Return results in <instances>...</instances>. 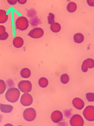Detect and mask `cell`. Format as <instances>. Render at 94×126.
<instances>
[{"label":"cell","mask_w":94,"mask_h":126,"mask_svg":"<svg viewBox=\"0 0 94 126\" xmlns=\"http://www.w3.org/2000/svg\"><path fill=\"white\" fill-rule=\"evenodd\" d=\"M20 95L19 90L16 88H12L8 89L5 94V97L8 101L14 103L18 100Z\"/></svg>","instance_id":"6da1fadb"},{"label":"cell","mask_w":94,"mask_h":126,"mask_svg":"<svg viewBox=\"0 0 94 126\" xmlns=\"http://www.w3.org/2000/svg\"><path fill=\"white\" fill-rule=\"evenodd\" d=\"M15 24L16 28L22 31L27 29L29 26L27 19L24 16L19 17L16 19Z\"/></svg>","instance_id":"7a4b0ae2"},{"label":"cell","mask_w":94,"mask_h":126,"mask_svg":"<svg viewBox=\"0 0 94 126\" xmlns=\"http://www.w3.org/2000/svg\"><path fill=\"white\" fill-rule=\"evenodd\" d=\"M24 119L28 121H31L34 120L36 116V112L35 109L32 108L26 109L23 113Z\"/></svg>","instance_id":"3957f363"},{"label":"cell","mask_w":94,"mask_h":126,"mask_svg":"<svg viewBox=\"0 0 94 126\" xmlns=\"http://www.w3.org/2000/svg\"><path fill=\"white\" fill-rule=\"evenodd\" d=\"M18 87L20 91L24 93H28L31 90L32 84L28 80H22L18 83Z\"/></svg>","instance_id":"277c9868"},{"label":"cell","mask_w":94,"mask_h":126,"mask_svg":"<svg viewBox=\"0 0 94 126\" xmlns=\"http://www.w3.org/2000/svg\"><path fill=\"white\" fill-rule=\"evenodd\" d=\"M83 115L87 120L92 121L94 120V107L92 105L87 106L84 110Z\"/></svg>","instance_id":"5b68a950"},{"label":"cell","mask_w":94,"mask_h":126,"mask_svg":"<svg viewBox=\"0 0 94 126\" xmlns=\"http://www.w3.org/2000/svg\"><path fill=\"white\" fill-rule=\"evenodd\" d=\"M70 123L71 126H82L84 124V121L81 115L76 114L71 117Z\"/></svg>","instance_id":"8992f818"},{"label":"cell","mask_w":94,"mask_h":126,"mask_svg":"<svg viewBox=\"0 0 94 126\" xmlns=\"http://www.w3.org/2000/svg\"><path fill=\"white\" fill-rule=\"evenodd\" d=\"M43 30L40 27L34 28L31 30L27 35L33 38L37 39L42 37L44 34Z\"/></svg>","instance_id":"52a82bcc"},{"label":"cell","mask_w":94,"mask_h":126,"mask_svg":"<svg viewBox=\"0 0 94 126\" xmlns=\"http://www.w3.org/2000/svg\"><path fill=\"white\" fill-rule=\"evenodd\" d=\"M20 102L23 106H27L32 104L33 102V98L30 94L28 93H25L22 95Z\"/></svg>","instance_id":"ba28073f"},{"label":"cell","mask_w":94,"mask_h":126,"mask_svg":"<svg viewBox=\"0 0 94 126\" xmlns=\"http://www.w3.org/2000/svg\"><path fill=\"white\" fill-rule=\"evenodd\" d=\"M94 67V60L89 58L86 59L83 62L81 66V69L83 72H86L87 71L88 68H91Z\"/></svg>","instance_id":"9c48e42d"},{"label":"cell","mask_w":94,"mask_h":126,"mask_svg":"<svg viewBox=\"0 0 94 126\" xmlns=\"http://www.w3.org/2000/svg\"><path fill=\"white\" fill-rule=\"evenodd\" d=\"M51 117L52 121L57 123L59 122L62 119L63 115L62 113L60 111L55 110L52 113Z\"/></svg>","instance_id":"30bf717a"},{"label":"cell","mask_w":94,"mask_h":126,"mask_svg":"<svg viewBox=\"0 0 94 126\" xmlns=\"http://www.w3.org/2000/svg\"><path fill=\"white\" fill-rule=\"evenodd\" d=\"M72 103L73 106L78 110H81L84 106V102L83 100L78 97H75L74 98Z\"/></svg>","instance_id":"8fae6325"},{"label":"cell","mask_w":94,"mask_h":126,"mask_svg":"<svg viewBox=\"0 0 94 126\" xmlns=\"http://www.w3.org/2000/svg\"><path fill=\"white\" fill-rule=\"evenodd\" d=\"M24 41L23 39L20 37H16L13 39V44L14 46L17 48H20L23 45Z\"/></svg>","instance_id":"7c38bea8"},{"label":"cell","mask_w":94,"mask_h":126,"mask_svg":"<svg viewBox=\"0 0 94 126\" xmlns=\"http://www.w3.org/2000/svg\"><path fill=\"white\" fill-rule=\"evenodd\" d=\"M13 108V107L10 105L4 104L1 103L0 104V109L3 112L10 113L12 110Z\"/></svg>","instance_id":"4fadbf2b"},{"label":"cell","mask_w":94,"mask_h":126,"mask_svg":"<svg viewBox=\"0 0 94 126\" xmlns=\"http://www.w3.org/2000/svg\"><path fill=\"white\" fill-rule=\"evenodd\" d=\"M8 18V15L5 11L0 9V24H3L6 22Z\"/></svg>","instance_id":"5bb4252c"},{"label":"cell","mask_w":94,"mask_h":126,"mask_svg":"<svg viewBox=\"0 0 94 126\" xmlns=\"http://www.w3.org/2000/svg\"><path fill=\"white\" fill-rule=\"evenodd\" d=\"M20 74L22 78H29L31 76V72L29 69L27 68H24L21 70Z\"/></svg>","instance_id":"9a60e30c"},{"label":"cell","mask_w":94,"mask_h":126,"mask_svg":"<svg viewBox=\"0 0 94 126\" xmlns=\"http://www.w3.org/2000/svg\"><path fill=\"white\" fill-rule=\"evenodd\" d=\"M73 39L75 42L80 43L83 41L84 36L81 33H77L74 35Z\"/></svg>","instance_id":"2e32d148"},{"label":"cell","mask_w":94,"mask_h":126,"mask_svg":"<svg viewBox=\"0 0 94 126\" xmlns=\"http://www.w3.org/2000/svg\"><path fill=\"white\" fill-rule=\"evenodd\" d=\"M50 29L52 32L55 33L58 32L61 30V25L59 24L57 22H54L51 25Z\"/></svg>","instance_id":"e0dca14e"},{"label":"cell","mask_w":94,"mask_h":126,"mask_svg":"<svg viewBox=\"0 0 94 126\" xmlns=\"http://www.w3.org/2000/svg\"><path fill=\"white\" fill-rule=\"evenodd\" d=\"M77 6L75 2H71L68 3L67 7V9L68 11L70 13H73L76 10Z\"/></svg>","instance_id":"ac0fdd59"},{"label":"cell","mask_w":94,"mask_h":126,"mask_svg":"<svg viewBox=\"0 0 94 126\" xmlns=\"http://www.w3.org/2000/svg\"><path fill=\"white\" fill-rule=\"evenodd\" d=\"M48 83L47 79L45 77H42L40 78L38 81V84L39 86L42 88H45L47 87Z\"/></svg>","instance_id":"d6986e66"},{"label":"cell","mask_w":94,"mask_h":126,"mask_svg":"<svg viewBox=\"0 0 94 126\" xmlns=\"http://www.w3.org/2000/svg\"><path fill=\"white\" fill-rule=\"evenodd\" d=\"M69 80V78L68 75L67 74H64L61 76L60 80L62 83L66 84L67 83Z\"/></svg>","instance_id":"ffe728a7"},{"label":"cell","mask_w":94,"mask_h":126,"mask_svg":"<svg viewBox=\"0 0 94 126\" xmlns=\"http://www.w3.org/2000/svg\"><path fill=\"white\" fill-rule=\"evenodd\" d=\"M30 23L31 25L35 26L39 24L41 22L40 20L38 18L36 17H33L30 19Z\"/></svg>","instance_id":"44dd1931"},{"label":"cell","mask_w":94,"mask_h":126,"mask_svg":"<svg viewBox=\"0 0 94 126\" xmlns=\"http://www.w3.org/2000/svg\"><path fill=\"white\" fill-rule=\"evenodd\" d=\"M6 88V86L4 81L0 79V94H3L5 91Z\"/></svg>","instance_id":"7402d4cb"},{"label":"cell","mask_w":94,"mask_h":126,"mask_svg":"<svg viewBox=\"0 0 94 126\" xmlns=\"http://www.w3.org/2000/svg\"><path fill=\"white\" fill-rule=\"evenodd\" d=\"M27 14L28 17L32 18L35 16L36 14V12L35 10L31 9L27 11Z\"/></svg>","instance_id":"603a6c76"},{"label":"cell","mask_w":94,"mask_h":126,"mask_svg":"<svg viewBox=\"0 0 94 126\" xmlns=\"http://www.w3.org/2000/svg\"><path fill=\"white\" fill-rule=\"evenodd\" d=\"M48 23L51 24L55 22V15L52 13H50L47 17Z\"/></svg>","instance_id":"cb8c5ba5"},{"label":"cell","mask_w":94,"mask_h":126,"mask_svg":"<svg viewBox=\"0 0 94 126\" xmlns=\"http://www.w3.org/2000/svg\"><path fill=\"white\" fill-rule=\"evenodd\" d=\"M86 98L89 102L94 101V94L92 93H88L86 94Z\"/></svg>","instance_id":"d4e9b609"},{"label":"cell","mask_w":94,"mask_h":126,"mask_svg":"<svg viewBox=\"0 0 94 126\" xmlns=\"http://www.w3.org/2000/svg\"><path fill=\"white\" fill-rule=\"evenodd\" d=\"M8 34L7 32H5L3 34L0 35V40H5L8 38Z\"/></svg>","instance_id":"484cf974"},{"label":"cell","mask_w":94,"mask_h":126,"mask_svg":"<svg viewBox=\"0 0 94 126\" xmlns=\"http://www.w3.org/2000/svg\"><path fill=\"white\" fill-rule=\"evenodd\" d=\"M6 31V28L3 25H0V35L4 33Z\"/></svg>","instance_id":"4316f807"},{"label":"cell","mask_w":94,"mask_h":126,"mask_svg":"<svg viewBox=\"0 0 94 126\" xmlns=\"http://www.w3.org/2000/svg\"><path fill=\"white\" fill-rule=\"evenodd\" d=\"M8 3L10 5H13L15 4L17 2V0H7Z\"/></svg>","instance_id":"83f0119b"},{"label":"cell","mask_w":94,"mask_h":126,"mask_svg":"<svg viewBox=\"0 0 94 126\" xmlns=\"http://www.w3.org/2000/svg\"><path fill=\"white\" fill-rule=\"evenodd\" d=\"M88 4L90 6H94V0H86Z\"/></svg>","instance_id":"f1b7e54d"},{"label":"cell","mask_w":94,"mask_h":126,"mask_svg":"<svg viewBox=\"0 0 94 126\" xmlns=\"http://www.w3.org/2000/svg\"><path fill=\"white\" fill-rule=\"evenodd\" d=\"M27 0H17L18 2L21 4H24L27 2Z\"/></svg>","instance_id":"f546056e"}]
</instances>
